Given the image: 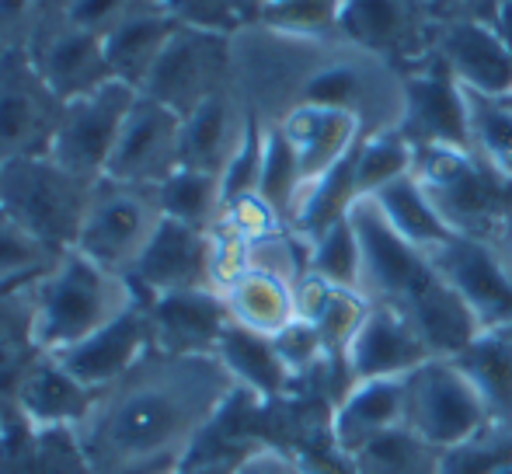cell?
I'll list each match as a JSON object with an SVG mask.
<instances>
[{
	"instance_id": "obj_35",
	"label": "cell",
	"mask_w": 512,
	"mask_h": 474,
	"mask_svg": "<svg viewBox=\"0 0 512 474\" xmlns=\"http://www.w3.org/2000/svg\"><path fill=\"white\" fill-rule=\"evenodd\" d=\"M230 474H317V471L276 447H258V450H251V454H244L241 461L230 468Z\"/></svg>"
},
{
	"instance_id": "obj_33",
	"label": "cell",
	"mask_w": 512,
	"mask_h": 474,
	"mask_svg": "<svg viewBox=\"0 0 512 474\" xmlns=\"http://www.w3.org/2000/svg\"><path fill=\"white\" fill-rule=\"evenodd\" d=\"M272 342H276V353L283 356V363L290 373L307 370L324 349V339H321V332H317L314 321H300V318H293L283 332L272 335Z\"/></svg>"
},
{
	"instance_id": "obj_40",
	"label": "cell",
	"mask_w": 512,
	"mask_h": 474,
	"mask_svg": "<svg viewBox=\"0 0 512 474\" xmlns=\"http://www.w3.org/2000/svg\"><path fill=\"white\" fill-rule=\"evenodd\" d=\"M363 11H366L363 21H366V28H370V32H387V28L394 25V11L384 4V0H370Z\"/></svg>"
},
{
	"instance_id": "obj_29",
	"label": "cell",
	"mask_w": 512,
	"mask_h": 474,
	"mask_svg": "<svg viewBox=\"0 0 512 474\" xmlns=\"http://www.w3.org/2000/svg\"><path fill=\"white\" fill-rule=\"evenodd\" d=\"M457 56L464 74L474 84H481L485 91H506L512 84V63L509 56L495 46L488 35L481 32H464L457 42Z\"/></svg>"
},
{
	"instance_id": "obj_27",
	"label": "cell",
	"mask_w": 512,
	"mask_h": 474,
	"mask_svg": "<svg viewBox=\"0 0 512 474\" xmlns=\"http://www.w3.org/2000/svg\"><path fill=\"white\" fill-rule=\"evenodd\" d=\"M60 255L63 251L49 248L46 241H39L32 231H25L18 220L0 210V286L35 283Z\"/></svg>"
},
{
	"instance_id": "obj_14",
	"label": "cell",
	"mask_w": 512,
	"mask_h": 474,
	"mask_svg": "<svg viewBox=\"0 0 512 474\" xmlns=\"http://www.w3.org/2000/svg\"><path fill=\"white\" fill-rule=\"evenodd\" d=\"M394 426H405V384H401V377L352 384V391L345 394L335 419H331L335 447L345 457H352L363 443Z\"/></svg>"
},
{
	"instance_id": "obj_11",
	"label": "cell",
	"mask_w": 512,
	"mask_h": 474,
	"mask_svg": "<svg viewBox=\"0 0 512 474\" xmlns=\"http://www.w3.org/2000/svg\"><path fill=\"white\" fill-rule=\"evenodd\" d=\"M345 359H349V370L359 384V380L408 377L411 370L429 363L432 353L411 321L391 311H377L363 318L359 332L352 335L349 349H345Z\"/></svg>"
},
{
	"instance_id": "obj_8",
	"label": "cell",
	"mask_w": 512,
	"mask_h": 474,
	"mask_svg": "<svg viewBox=\"0 0 512 474\" xmlns=\"http://www.w3.org/2000/svg\"><path fill=\"white\" fill-rule=\"evenodd\" d=\"M182 133L185 119L178 112L140 95L129 109L126 126H122L102 178L119 185L157 189L182 168Z\"/></svg>"
},
{
	"instance_id": "obj_25",
	"label": "cell",
	"mask_w": 512,
	"mask_h": 474,
	"mask_svg": "<svg viewBox=\"0 0 512 474\" xmlns=\"http://www.w3.org/2000/svg\"><path fill=\"white\" fill-rule=\"evenodd\" d=\"M241 150V147H237ZM230 147V112L220 98H206L189 119H185L182 133V168L209 171L216 175L220 164H230L237 157Z\"/></svg>"
},
{
	"instance_id": "obj_18",
	"label": "cell",
	"mask_w": 512,
	"mask_h": 474,
	"mask_svg": "<svg viewBox=\"0 0 512 474\" xmlns=\"http://www.w3.org/2000/svg\"><path fill=\"white\" fill-rule=\"evenodd\" d=\"M140 95L154 98L182 119H189L206 98H213L209 95V63L203 49L189 39H171L164 46L161 60L150 70L147 84L140 88Z\"/></svg>"
},
{
	"instance_id": "obj_23",
	"label": "cell",
	"mask_w": 512,
	"mask_h": 474,
	"mask_svg": "<svg viewBox=\"0 0 512 474\" xmlns=\"http://www.w3.org/2000/svg\"><path fill=\"white\" fill-rule=\"evenodd\" d=\"M446 265H450L457 293L471 304L478 318H502L512 311V286L485 251L471 248V244H453Z\"/></svg>"
},
{
	"instance_id": "obj_13",
	"label": "cell",
	"mask_w": 512,
	"mask_h": 474,
	"mask_svg": "<svg viewBox=\"0 0 512 474\" xmlns=\"http://www.w3.org/2000/svg\"><path fill=\"white\" fill-rule=\"evenodd\" d=\"M147 318L154 349L182 356H216V342H220L223 328L230 325V314L206 290L157 297Z\"/></svg>"
},
{
	"instance_id": "obj_34",
	"label": "cell",
	"mask_w": 512,
	"mask_h": 474,
	"mask_svg": "<svg viewBox=\"0 0 512 474\" xmlns=\"http://www.w3.org/2000/svg\"><path fill=\"white\" fill-rule=\"evenodd\" d=\"M401 168H405V150L394 140L370 143L363 164H359V182L363 185H391L398 182Z\"/></svg>"
},
{
	"instance_id": "obj_24",
	"label": "cell",
	"mask_w": 512,
	"mask_h": 474,
	"mask_svg": "<svg viewBox=\"0 0 512 474\" xmlns=\"http://www.w3.org/2000/svg\"><path fill=\"white\" fill-rule=\"evenodd\" d=\"M230 321L258 335H276L293 321V300L283 279L269 272H248L230 290Z\"/></svg>"
},
{
	"instance_id": "obj_10",
	"label": "cell",
	"mask_w": 512,
	"mask_h": 474,
	"mask_svg": "<svg viewBox=\"0 0 512 474\" xmlns=\"http://www.w3.org/2000/svg\"><path fill=\"white\" fill-rule=\"evenodd\" d=\"M98 391L84 387L60 359L39 353L14 387L18 415L35 429H74L88 415Z\"/></svg>"
},
{
	"instance_id": "obj_31",
	"label": "cell",
	"mask_w": 512,
	"mask_h": 474,
	"mask_svg": "<svg viewBox=\"0 0 512 474\" xmlns=\"http://www.w3.org/2000/svg\"><path fill=\"white\" fill-rule=\"evenodd\" d=\"M317 269L338 286H349L359 272V234L349 224H331L317 251Z\"/></svg>"
},
{
	"instance_id": "obj_2",
	"label": "cell",
	"mask_w": 512,
	"mask_h": 474,
	"mask_svg": "<svg viewBox=\"0 0 512 474\" xmlns=\"http://www.w3.org/2000/svg\"><path fill=\"white\" fill-rule=\"evenodd\" d=\"M136 307L133 283L70 248L32 283V342L56 356L88 342Z\"/></svg>"
},
{
	"instance_id": "obj_28",
	"label": "cell",
	"mask_w": 512,
	"mask_h": 474,
	"mask_svg": "<svg viewBox=\"0 0 512 474\" xmlns=\"http://www.w3.org/2000/svg\"><path fill=\"white\" fill-rule=\"evenodd\" d=\"M380 203H384V210H387V224H391L401 237H415V241H446L443 224H439L436 213L425 206V199L418 196L415 185H408V182L384 185Z\"/></svg>"
},
{
	"instance_id": "obj_3",
	"label": "cell",
	"mask_w": 512,
	"mask_h": 474,
	"mask_svg": "<svg viewBox=\"0 0 512 474\" xmlns=\"http://www.w3.org/2000/svg\"><path fill=\"white\" fill-rule=\"evenodd\" d=\"M98 182L67 171L53 157H28L0 168V210L56 251L77 244Z\"/></svg>"
},
{
	"instance_id": "obj_42",
	"label": "cell",
	"mask_w": 512,
	"mask_h": 474,
	"mask_svg": "<svg viewBox=\"0 0 512 474\" xmlns=\"http://www.w3.org/2000/svg\"><path fill=\"white\" fill-rule=\"evenodd\" d=\"M182 474H189V471H182Z\"/></svg>"
},
{
	"instance_id": "obj_4",
	"label": "cell",
	"mask_w": 512,
	"mask_h": 474,
	"mask_svg": "<svg viewBox=\"0 0 512 474\" xmlns=\"http://www.w3.org/2000/svg\"><path fill=\"white\" fill-rule=\"evenodd\" d=\"M401 384H405V426L432 447L453 450L492 433V415L457 359L432 356L429 363L401 377Z\"/></svg>"
},
{
	"instance_id": "obj_6",
	"label": "cell",
	"mask_w": 512,
	"mask_h": 474,
	"mask_svg": "<svg viewBox=\"0 0 512 474\" xmlns=\"http://www.w3.org/2000/svg\"><path fill=\"white\" fill-rule=\"evenodd\" d=\"M63 102L25 53H0V168L46 157L60 129Z\"/></svg>"
},
{
	"instance_id": "obj_9",
	"label": "cell",
	"mask_w": 512,
	"mask_h": 474,
	"mask_svg": "<svg viewBox=\"0 0 512 474\" xmlns=\"http://www.w3.org/2000/svg\"><path fill=\"white\" fill-rule=\"evenodd\" d=\"M209 279V248L203 234L189 224L164 217L161 231L147 244L143 258L136 269L129 272V283L143 286V290L168 297V293H189L206 290Z\"/></svg>"
},
{
	"instance_id": "obj_36",
	"label": "cell",
	"mask_w": 512,
	"mask_h": 474,
	"mask_svg": "<svg viewBox=\"0 0 512 474\" xmlns=\"http://www.w3.org/2000/svg\"><path fill=\"white\" fill-rule=\"evenodd\" d=\"M307 95H310V102H317V105H338L352 95V77L345 74V70H331V74L317 77V81L310 84Z\"/></svg>"
},
{
	"instance_id": "obj_20",
	"label": "cell",
	"mask_w": 512,
	"mask_h": 474,
	"mask_svg": "<svg viewBox=\"0 0 512 474\" xmlns=\"http://www.w3.org/2000/svg\"><path fill=\"white\" fill-rule=\"evenodd\" d=\"M356 234H359V241H363L370 272L377 276V283L384 286V290L405 293L411 300L432 279L429 272H425V265L405 248V241H401L398 231H394L387 220H380L370 213V217L359 220Z\"/></svg>"
},
{
	"instance_id": "obj_16",
	"label": "cell",
	"mask_w": 512,
	"mask_h": 474,
	"mask_svg": "<svg viewBox=\"0 0 512 474\" xmlns=\"http://www.w3.org/2000/svg\"><path fill=\"white\" fill-rule=\"evenodd\" d=\"M411 325L425 339L429 353L439 359L460 356L478 339V314L453 286H443L436 279H429L411 297Z\"/></svg>"
},
{
	"instance_id": "obj_26",
	"label": "cell",
	"mask_w": 512,
	"mask_h": 474,
	"mask_svg": "<svg viewBox=\"0 0 512 474\" xmlns=\"http://www.w3.org/2000/svg\"><path fill=\"white\" fill-rule=\"evenodd\" d=\"M223 196V182L209 171L178 168L164 185H157V203H161L164 217L178 220V224L203 227L206 217L213 213L216 199Z\"/></svg>"
},
{
	"instance_id": "obj_32",
	"label": "cell",
	"mask_w": 512,
	"mask_h": 474,
	"mask_svg": "<svg viewBox=\"0 0 512 474\" xmlns=\"http://www.w3.org/2000/svg\"><path fill=\"white\" fill-rule=\"evenodd\" d=\"M415 95H418V116L425 119V126L450 136V140L464 136V116H460V105H457V98H453L450 84L429 81V84H422Z\"/></svg>"
},
{
	"instance_id": "obj_7",
	"label": "cell",
	"mask_w": 512,
	"mask_h": 474,
	"mask_svg": "<svg viewBox=\"0 0 512 474\" xmlns=\"http://www.w3.org/2000/svg\"><path fill=\"white\" fill-rule=\"evenodd\" d=\"M136 98H140L136 88H129L122 81H108L102 88L67 102L49 157L60 161L67 171H74V175L102 182L108 157H112L115 143H119V133L126 126V116L136 105Z\"/></svg>"
},
{
	"instance_id": "obj_30",
	"label": "cell",
	"mask_w": 512,
	"mask_h": 474,
	"mask_svg": "<svg viewBox=\"0 0 512 474\" xmlns=\"http://www.w3.org/2000/svg\"><path fill=\"white\" fill-rule=\"evenodd\" d=\"M297 150H293V143L286 140V136H269V143H265L262 150V175H258V189H262L265 203H286V196H290L293 189V178H297Z\"/></svg>"
},
{
	"instance_id": "obj_15",
	"label": "cell",
	"mask_w": 512,
	"mask_h": 474,
	"mask_svg": "<svg viewBox=\"0 0 512 474\" xmlns=\"http://www.w3.org/2000/svg\"><path fill=\"white\" fill-rule=\"evenodd\" d=\"M35 67L63 105L115 81L108 70L105 46L91 32H77V28L49 42L46 53L35 60Z\"/></svg>"
},
{
	"instance_id": "obj_41",
	"label": "cell",
	"mask_w": 512,
	"mask_h": 474,
	"mask_svg": "<svg viewBox=\"0 0 512 474\" xmlns=\"http://www.w3.org/2000/svg\"><path fill=\"white\" fill-rule=\"evenodd\" d=\"M492 474H512V457H509V461H506V464H499V468H495Z\"/></svg>"
},
{
	"instance_id": "obj_38",
	"label": "cell",
	"mask_w": 512,
	"mask_h": 474,
	"mask_svg": "<svg viewBox=\"0 0 512 474\" xmlns=\"http://www.w3.org/2000/svg\"><path fill=\"white\" fill-rule=\"evenodd\" d=\"M115 7H119V0H77L74 4V25H98V21L105 18V14H112Z\"/></svg>"
},
{
	"instance_id": "obj_1",
	"label": "cell",
	"mask_w": 512,
	"mask_h": 474,
	"mask_svg": "<svg viewBox=\"0 0 512 474\" xmlns=\"http://www.w3.org/2000/svg\"><path fill=\"white\" fill-rule=\"evenodd\" d=\"M241 391L220 356L150 349L102 387L74 426L91 474H182L216 415Z\"/></svg>"
},
{
	"instance_id": "obj_37",
	"label": "cell",
	"mask_w": 512,
	"mask_h": 474,
	"mask_svg": "<svg viewBox=\"0 0 512 474\" xmlns=\"http://www.w3.org/2000/svg\"><path fill=\"white\" fill-rule=\"evenodd\" d=\"M485 140L495 154L512 157V119L509 116H488L485 119Z\"/></svg>"
},
{
	"instance_id": "obj_21",
	"label": "cell",
	"mask_w": 512,
	"mask_h": 474,
	"mask_svg": "<svg viewBox=\"0 0 512 474\" xmlns=\"http://www.w3.org/2000/svg\"><path fill=\"white\" fill-rule=\"evenodd\" d=\"M349 464L352 474H439L443 450L425 443L415 429L394 426L363 443Z\"/></svg>"
},
{
	"instance_id": "obj_17",
	"label": "cell",
	"mask_w": 512,
	"mask_h": 474,
	"mask_svg": "<svg viewBox=\"0 0 512 474\" xmlns=\"http://www.w3.org/2000/svg\"><path fill=\"white\" fill-rule=\"evenodd\" d=\"M216 356L237 380V387L255 398H276L290 387V370L276 353L272 335H258L230 321L216 342Z\"/></svg>"
},
{
	"instance_id": "obj_22",
	"label": "cell",
	"mask_w": 512,
	"mask_h": 474,
	"mask_svg": "<svg viewBox=\"0 0 512 474\" xmlns=\"http://www.w3.org/2000/svg\"><path fill=\"white\" fill-rule=\"evenodd\" d=\"M171 42V32L164 21L157 18H133L122 21L105 42L108 70H112L115 81L129 84V88L140 91L147 84L154 63L161 60L164 46Z\"/></svg>"
},
{
	"instance_id": "obj_39",
	"label": "cell",
	"mask_w": 512,
	"mask_h": 474,
	"mask_svg": "<svg viewBox=\"0 0 512 474\" xmlns=\"http://www.w3.org/2000/svg\"><path fill=\"white\" fill-rule=\"evenodd\" d=\"M25 11H28V0H0V39L21 25Z\"/></svg>"
},
{
	"instance_id": "obj_19",
	"label": "cell",
	"mask_w": 512,
	"mask_h": 474,
	"mask_svg": "<svg viewBox=\"0 0 512 474\" xmlns=\"http://www.w3.org/2000/svg\"><path fill=\"white\" fill-rule=\"evenodd\" d=\"M453 359L467 373V380L478 387L495 426H512V339L478 335Z\"/></svg>"
},
{
	"instance_id": "obj_5",
	"label": "cell",
	"mask_w": 512,
	"mask_h": 474,
	"mask_svg": "<svg viewBox=\"0 0 512 474\" xmlns=\"http://www.w3.org/2000/svg\"><path fill=\"white\" fill-rule=\"evenodd\" d=\"M161 224L164 210L157 203V189L119 185L102 178L91 196L88 217H84L74 248L129 279L147 244L161 231Z\"/></svg>"
},
{
	"instance_id": "obj_12",
	"label": "cell",
	"mask_w": 512,
	"mask_h": 474,
	"mask_svg": "<svg viewBox=\"0 0 512 474\" xmlns=\"http://www.w3.org/2000/svg\"><path fill=\"white\" fill-rule=\"evenodd\" d=\"M154 349V335H150V318L143 311H129L119 321H112L98 335H91L88 342L67 349V353H56L84 387L91 391H102V387L115 384L122 373H129L143 356Z\"/></svg>"
}]
</instances>
